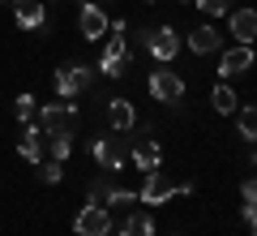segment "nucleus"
Returning <instances> with one entry per match:
<instances>
[{
    "label": "nucleus",
    "instance_id": "obj_1",
    "mask_svg": "<svg viewBox=\"0 0 257 236\" xmlns=\"http://www.w3.org/2000/svg\"><path fill=\"white\" fill-rule=\"evenodd\" d=\"M35 125L43 129L47 137H56V133H73V125H77V108L69 99H60V103H39V112H35Z\"/></svg>",
    "mask_w": 257,
    "mask_h": 236
},
{
    "label": "nucleus",
    "instance_id": "obj_2",
    "mask_svg": "<svg viewBox=\"0 0 257 236\" xmlns=\"http://www.w3.org/2000/svg\"><path fill=\"white\" fill-rule=\"evenodd\" d=\"M128 146H133V137H111V133H103V137H94V159H99V168L103 172H120V164L128 159Z\"/></svg>",
    "mask_w": 257,
    "mask_h": 236
},
{
    "label": "nucleus",
    "instance_id": "obj_3",
    "mask_svg": "<svg viewBox=\"0 0 257 236\" xmlns=\"http://www.w3.org/2000/svg\"><path fill=\"white\" fill-rule=\"evenodd\" d=\"M90 64H60V69H56V95H60V99H77V95L86 91V86H90Z\"/></svg>",
    "mask_w": 257,
    "mask_h": 236
},
{
    "label": "nucleus",
    "instance_id": "obj_4",
    "mask_svg": "<svg viewBox=\"0 0 257 236\" xmlns=\"http://www.w3.org/2000/svg\"><path fill=\"white\" fill-rule=\"evenodd\" d=\"M73 232H77V236H107V232H111V215H107V206H94V202H86V206L73 215Z\"/></svg>",
    "mask_w": 257,
    "mask_h": 236
},
{
    "label": "nucleus",
    "instance_id": "obj_5",
    "mask_svg": "<svg viewBox=\"0 0 257 236\" xmlns=\"http://www.w3.org/2000/svg\"><path fill=\"white\" fill-rule=\"evenodd\" d=\"M99 73H107V77H124L128 73V43H124V35H111V43L103 47Z\"/></svg>",
    "mask_w": 257,
    "mask_h": 236
},
{
    "label": "nucleus",
    "instance_id": "obj_6",
    "mask_svg": "<svg viewBox=\"0 0 257 236\" xmlns=\"http://www.w3.org/2000/svg\"><path fill=\"white\" fill-rule=\"evenodd\" d=\"M150 95H155L159 103H180V99H184L180 73H172V69H155V73H150Z\"/></svg>",
    "mask_w": 257,
    "mask_h": 236
},
{
    "label": "nucleus",
    "instance_id": "obj_7",
    "mask_svg": "<svg viewBox=\"0 0 257 236\" xmlns=\"http://www.w3.org/2000/svg\"><path fill=\"white\" fill-rule=\"evenodd\" d=\"M176 193H180V185H172V181H167V176L155 168V172H146V185L138 189V202H146V206H159V202L176 198Z\"/></svg>",
    "mask_w": 257,
    "mask_h": 236
},
{
    "label": "nucleus",
    "instance_id": "obj_8",
    "mask_svg": "<svg viewBox=\"0 0 257 236\" xmlns=\"http://www.w3.org/2000/svg\"><path fill=\"white\" fill-rule=\"evenodd\" d=\"M77 30H82V39H103L107 35V13L99 9V5H94V0H86L82 9H77Z\"/></svg>",
    "mask_w": 257,
    "mask_h": 236
},
{
    "label": "nucleus",
    "instance_id": "obj_9",
    "mask_svg": "<svg viewBox=\"0 0 257 236\" xmlns=\"http://www.w3.org/2000/svg\"><path fill=\"white\" fill-rule=\"evenodd\" d=\"M146 52L155 56V60H163V64H167L176 52H180V35H176L172 26H159V30H150V35H146Z\"/></svg>",
    "mask_w": 257,
    "mask_h": 236
},
{
    "label": "nucleus",
    "instance_id": "obj_10",
    "mask_svg": "<svg viewBox=\"0 0 257 236\" xmlns=\"http://www.w3.org/2000/svg\"><path fill=\"white\" fill-rule=\"evenodd\" d=\"M253 43H240V47H227V52L219 56V73L223 77H236V73H248L253 69Z\"/></svg>",
    "mask_w": 257,
    "mask_h": 236
},
{
    "label": "nucleus",
    "instance_id": "obj_11",
    "mask_svg": "<svg viewBox=\"0 0 257 236\" xmlns=\"http://www.w3.org/2000/svg\"><path fill=\"white\" fill-rule=\"evenodd\" d=\"M13 18H18L22 30H43V26H47L43 0H13Z\"/></svg>",
    "mask_w": 257,
    "mask_h": 236
},
{
    "label": "nucleus",
    "instance_id": "obj_12",
    "mask_svg": "<svg viewBox=\"0 0 257 236\" xmlns=\"http://www.w3.org/2000/svg\"><path fill=\"white\" fill-rule=\"evenodd\" d=\"M128 159L138 164V172H155V168L163 164V150H159V142H150V137H138V142L128 146Z\"/></svg>",
    "mask_w": 257,
    "mask_h": 236
},
{
    "label": "nucleus",
    "instance_id": "obj_13",
    "mask_svg": "<svg viewBox=\"0 0 257 236\" xmlns=\"http://www.w3.org/2000/svg\"><path fill=\"white\" fill-rule=\"evenodd\" d=\"M107 120H111L116 133H128V129L138 125V112H133V103H128V99H111L107 103Z\"/></svg>",
    "mask_w": 257,
    "mask_h": 236
},
{
    "label": "nucleus",
    "instance_id": "obj_14",
    "mask_svg": "<svg viewBox=\"0 0 257 236\" xmlns=\"http://www.w3.org/2000/svg\"><path fill=\"white\" fill-rule=\"evenodd\" d=\"M223 47V35L214 26H197L189 35V52H197V56H210V52H219Z\"/></svg>",
    "mask_w": 257,
    "mask_h": 236
},
{
    "label": "nucleus",
    "instance_id": "obj_15",
    "mask_svg": "<svg viewBox=\"0 0 257 236\" xmlns=\"http://www.w3.org/2000/svg\"><path fill=\"white\" fill-rule=\"evenodd\" d=\"M227 26H231V35H236L240 43H253L257 39V9H236Z\"/></svg>",
    "mask_w": 257,
    "mask_h": 236
},
{
    "label": "nucleus",
    "instance_id": "obj_16",
    "mask_svg": "<svg viewBox=\"0 0 257 236\" xmlns=\"http://www.w3.org/2000/svg\"><path fill=\"white\" fill-rule=\"evenodd\" d=\"M39 137H43V129L35 125V120H26V129H22V159H30V164H43V146H39Z\"/></svg>",
    "mask_w": 257,
    "mask_h": 236
},
{
    "label": "nucleus",
    "instance_id": "obj_17",
    "mask_svg": "<svg viewBox=\"0 0 257 236\" xmlns=\"http://www.w3.org/2000/svg\"><path fill=\"white\" fill-rule=\"evenodd\" d=\"M210 103H214V112H219V116H231V112L240 108V99H236V91H231V86H214L210 91Z\"/></svg>",
    "mask_w": 257,
    "mask_h": 236
},
{
    "label": "nucleus",
    "instance_id": "obj_18",
    "mask_svg": "<svg viewBox=\"0 0 257 236\" xmlns=\"http://www.w3.org/2000/svg\"><path fill=\"white\" fill-rule=\"evenodd\" d=\"M120 236H155V219L142 215V210H133V215L124 219V227H120Z\"/></svg>",
    "mask_w": 257,
    "mask_h": 236
},
{
    "label": "nucleus",
    "instance_id": "obj_19",
    "mask_svg": "<svg viewBox=\"0 0 257 236\" xmlns=\"http://www.w3.org/2000/svg\"><path fill=\"white\" fill-rule=\"evenodd\" d=\"M236 125H240V137L257 142V108H236Z\"/></svg>",
    "mask_w": 257,
    "mask_h": 236
},
{
    "label": "nucleus",
    "instance_id": "obj_20",
    "mask_svg": "<svg viewBox=\"0 0 257 236\" xmlns=\"http://www.w3.org/2000/svg\"><path fill=\"white\" fill-rule=\"evenodd\" d=\"M35 112H39V99H35V95H30V91L18 95V103H13V116L26 125V120H35Z\"/></svg>",
    "mask_w": 257,
    "mask_h": 236
},
{
    "label": "nucleus",
    "instance_id": "obj_21",
    "mask_svg": "<svg viewBox=\"0 0 257 236\" xmlns=\"http://www.w3.org/2000/svg\"><path fill=\"white\" fill-rule=\"evenodd\" d=\"M52 142V159L56 164H64L69 154H73V133H56V137H47Z\"/></svg>",
    "mask_w": 257,
    "mask_h": 236
},
{
    "label": "nucleus",
    "instance_id": "obj_22",
    "mask_svg": "<svg viewBox=\"0 0 257 236\" xmlns=\"http://www.w3.org/2000/svg\"><path fill=\"white\" fill-rule=\"evenodd\" d=\"M133 202H138V193H133V189L107 185V198H103V206H133Z\"/></svg>",
    "mask_w": 257,
    "mask_h": 236
},
{
    "label": "nucleus",
    "instance_id": "obj_23",
    "mask_svg": "<svg viewBox=\"0 0 257 236\" xmlns=\"http://www.w3.org/2000/svg\"><path fill=\"white\" fill-rule=\"evenodd\" d=\"M39 181H43V185H60L64 181V168L56 164V159H47V164H39Z\"/></svg>",
    "mask_w": 257,
    "mask_h": 236
},
{
    "label": "nucleus",
    "instance_id": "obj_24",
    "mask_svg": "<svg viewBox=\"0 0 257 236\" xmlns=\"http://www.w3.org/2000/svg\"><path fill=\"white\" fill-rule=\"evenodd\" d=\"M193 5L202 13H210V18H223V13H227V0H193Z\"/></svg>",
    "mask_w": 257,
    "mask_h": 236
},
{
    "label": "nucleus",
    "instance_id": "obj_25",
    "mask_svg": "<svg viewBox=\"0 0 257 236\" xmlns=\"http://www.w3.org/2000/svg\"><path fill=\"white\" fill-rule=\"evenodd\" d=\"M240 198H244V206H257V176L240 185Z\"/></svg>",
    "mask_w": 257,
    "mask_h": 236
},
{
    "label": "nucleus",
    "instance_id": "obj_26",
    "mask_svg": "<svg viewBox=\"0 0 257 236\" xmlns=\"http://www.w3.org/2000/svg\"><path fill=\"white\" fill-rule=\"evenodd\" d=\"M244 223L253 227V236H257V210H248V215H244Z\"/></svg>",
    "mask_w": 257,
    "mask_h": 236
},
{
    "label": "nucleus",
    "instance_id": "obj_27",
    "mask_svg": "<svg viewBox=\"0 0 257 236\" xmlns=\"http://www.w3.org/2000/svg\"><path fill=\"white\" fill-rule=\"evenodd\" d=\"M146 5H150V0H146Z\"/></svg>",
    "mask_w": 257,
    "mask_h": 236
}]
</instances>
